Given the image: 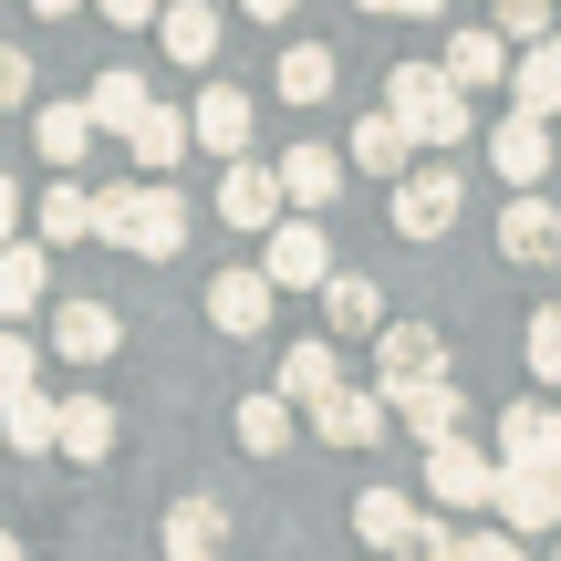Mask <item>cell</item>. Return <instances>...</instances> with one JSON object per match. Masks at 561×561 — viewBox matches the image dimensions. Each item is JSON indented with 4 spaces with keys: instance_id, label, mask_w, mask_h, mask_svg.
<instances>
[{
    "instance_id": "1",
    "label": "cell",
    "mask_w": 561,
    "mask_h": 561,
    "mask_svg": "<svg viewBox=\"0 0 561 561\" xmlns=\"http://www.w3.org/2000/svg\"><path fill=\"white\" fill-rule=\"evenodd\" d=\"M94 240L104 250H136V261H178V250H187V198L167 178L94 187Z\"/></svg>"
},
{
    "instance_id": "2",
    "label": "cell",
    "mask_w": 561,
    "mask_h": 561,
    "mask_svg": "<svg viewBox=\"0 0 561 561\" xmlns=\"http://www.w3.org/2000/svg\"><path fill=\"white\" fill-rule=\"evenodd\" d=\"M385 104L405 115L416 146H468V125H479V115H468V83L447 73V62H437V73H426V62H396V73H385Z\"/></svg>"
},
{
    "instance_id": "3",
    "label": "cell",
    "mask_w": 561,
    "mask_h": 561,
    "mask_svg": "<svg viewBox=\"0 0 561 561\" xmlns=\"http://www.w3.org/2000/svg\"><path fill=\"white\" fill-rule=\"evenodd\" d=\"M301 416H312L322 447H375L385 426H396V405H385V385H322Z\"/></svg>"
},
{
    "instance_id": "4",
    "label": "cell",
    "mask_w": 561,
    "mask_h": 561,
    "mask_svg": "<svg viewBox=\"0 0 561 561\" xmlns=\"http://www.w3.org/2000/svg\"><path fill=\"white\" fill-rule=\"evenodd\" d=\"M489 489H500V458L468 447V426L426 447V500H437V510H489Z\"/></svg>"
},
{
    "instance_id": "5",
    "label": "cell",
    "mask_w": 561,
    "mask_h": 561,
    "mask_svg": "<svg viewBox=\"0 0 561 561\" xmlns=\"http://www.w3.org/2000/svg\"><path fill=\"white\" fill-rule=\"evenodd\" d=\"M551 157H561V136H551V115H530V104H510V115L489 125V167H500V187H541Z\"/></svg>"
},
{
    "instance_id": "6",
    "label": "cell",
    "mask_w": 561,
    "mask_h": 561,
    "mask_svg": "<svg viewBox=\"0 0 561 561\" xmlns=\"http://www.w3.org/2000/svg\"><path fill=\"white\" fill-rule=\"evenodd\" d=\"M458 167H416V178H396V229L405 240H447L458 229Z\"/></svg>"
},
{
    "instance_id": "7",
    "label": "cell",
    "mask_w": 561,
    "mask_h": 561,
    "mask_svg": "<svg viewBox=\"0 0 561 561\" xmlns=\"http://www.w3.org/2000/svg\"><path fill=\"white\" fill-rule=\"evenodd\" d=\"M500 261H520V271H551L561 261V208L541 198V187H520V198L500 208Z\"/></svg>"
},
{
    "instance_id": "8",
    "label": "cell",
    "mask_w": 561,
    "mask_h": 561,
    "mask_svg": "<svg viewBox=\"0 0 561 561\" xmlns=\"http://www.w3.org/2000/svg\"><path fill=\"white\" fill-rule=\"evenodd\" d=\"M261 271L280 280V291H322V280H333V240H322L312 219H271V250H261Z\"/></svg>"
},
{
    "instance_id": "9",
    "label": "cell",
    "mask_w": 561,
    "mask_h": 561,
    "mask_svg": "<svg viewBox=\"0 0 561 561\" xmlns=\"http://www.w3.org/2000/svg\"><path fill=\"white\" fill-rule=\"evenodd\" d=\"M416 375H447V343L426 333V322H375V385L405 396Z\"/></svg>"
},
{
    "instance_id": "10",
    "label": "cell",
    "mask_w": 561,
    "mask_h": 561,
    "mask_svg": "<svg viewBox=\"0 0 561 561\" xmlns=\"http://www.w3.org/2000/svg\"><path fill=\"white\" fill-rule=\"evenodd\" d=\"M280 208H291L280 167H261V157H229V178H219V219H229V229H271Z\"/></svg>"
},
{
    "instance_id": "11",
    "label": "cell",
    "mask_w": 561,
    "mask_h": 561,
    "mask_svg": "<svg viewBox=\"0 0 561 561\" xmlns=\"http://www.w3.org/2000/svg\"><path fill=\"white\" fill-rule=\"evenodd\" d=\"M187 125H198L208 157H250V136H261V104H250L240 83H208V94L187 104Z\"/></svg>"
},
{
    "instance_id": "12",
    "label": "cell",
    "mask_w": 561,
    "mask_h": 561,
    "mask_svg": "<svg viewBox=\"0 0 561 561\" xmlns=\"http://www.w3.org/2000/svg\"><path fill=\"white\" fill-rule=\"evenodd\" d=\"M125 343L115 301H53V364H104Z\"/></svg>"
},
{
    "instance_id": "13",
    "label": "cell",
    "mask_w": 561,
    "mask_h": 561,
    "mask_svg": "<svg viewBox=\"0 0 561 561\" xmlns=\"http://www.w3.org/2000/svg\"><path fill=\"white\" fill-rule=\"evenodd\" d=\"M385 405H396V426H405L416 447H437V437H458V426H468V396H458L447 375H416L405 396H385Z\"/></svg>"
},
{
    "instance_id": "14",
    "label": "cell",
    "mask_w": 561,
    "mask_h": 561,
    "mask_svg": "<svg viewBox=\"0 0 561 561\" xmlns=\"http://www.w3.org/2000/svg\"><path fill=\"white\" fill-rule=\"evenodd\" d=\"M489 510H500L510 530H551V520H561V479H551V468L500 458V489H489Z\"/></svg>"
},
{
    "instance_id": "15",
    "label": "cell",
    "mask_w": 561,
    "mask_h": 561,
    "mask_svg": "<svg viewBox=\"0 0 561 561\" xmlns=\"http://www.w3.org/2000/svg\"><path fill=\"white\" fill-rule=\"evenodd\" d=\"M354 530H364V551H426V510L405 500V489H364Z\"/></svg>"
},
{
    "instance_id": "16",
    "label": "cell",
    "mask_w": 561,
    "mask_h": 561,
    "mask_svg": "<svg viewBox=\"0 0 561 561\" xmlns=\"http://www.w3.org/2000/svg\"><path fill=\"white\" fill-rule=\"evenodd\" d=\"M271 301H280L271 271H219V280H208V322H219V333H240V343L271 322Z\"/></svg>"
},
{
    "instance_id": "17",
    "label": "cell",
    "mask_w": 561,
    "mask_h": 561,
    "mask_svg": "<svg viewBox=\"0 0 561 561\" xmlns=\"http://www.w3.org/2000/svg\"><path fill=\"white\" fill-rule=\"evenodd\" d=\"M42 291H53V240H0V322L42 312Z\"/></svg>"
},
{
    "instance_id": "18",
    "label": "cell",
    "mask_w": 561,
    "mask_h": 561,
    "mask_svg": "<svg viewBox=\"0 0 561 561\" xmlns=\"http://www.w3.org/2000/svg\"><path fill=\"white\" fill-rule=\"evenodd\" d=\"M157 53L187 62V73L219 62V11H208V0H167V11H157Z\"/></svg>"
},
{
    "instance_id": "19",
    "label": "cell",
    "mask_w": 561,
    "mask_h": 561,
    "mask_svg": "<svg viewBox=\"0 0 561 561\" xmlns=\"http://www.w3.org/2000/svg\"><path fill=\"white\" fill-rule=\"evenodd\" d=\"M343 157H354L364 178H405V157H416V136H405V115L385 104V115H354V136H343Z\"/></svg>"
},
{
    "instance_id": "20",
    "label": "cell",
    "mask_w": 561,
    "mask_h": 561,
    "mask_svg": "<svg viewBox=\"0 0 561 561\" xmlns=\"http://www.w3.org/2000/svg\"><path fill=\"white\" fill-rule=\"evenodd\" d=\"M32 240H53V250L94 240V187H83V178H53V187L32 198Z\"/></svg>"
},
{
    "instance_id": "21",
    "label": "cell",
    "mask_w": 561,
    "mask_h": 561,
    "mask_svg": "<svg viewBox=\"0 0 561 561\" xmlns=\"http://www.w3.org/2000/svg\"><path fill=\"white\" fill-rule=\"evenodd\" d=\"M510 104L561 115V32H541V42H520V53H510Z\"/></svg>"
},
{
    "instance_id": "22",
    "label": "cell",
    "mask_w": 561,
    "mask_h": 561,
    "mask_svg": "<svg viewBox=\"0 0 561 561\" xmlns=\"http://www.w3.org/2000/svg\"><path fill=\"white\" fill-rule=\"evenodd\" d=\"M125 146H136V167H146V178H178V157L198 146V125H187L178 104H146V115H136V136H125Z\"/></svg>"
},
{
    "instance_id": "23",
    "label": "cell",
    "mask_w": 561,
    "mask_h": 561,
    "mask_svg": "<svg viewBox=\"0 0 561 561\" xmlns=\"http://www.w3.org/2000/svg\"><path fill=\"white\" fill-rule=\"evenodd\" d=\"M53 458L104 468V458H115V405H104V396H62V437H53Z\"/></svg>"
},
{
    "instance_id": "24",
    "label": "cell",
    "mask_w": 561,
    "mask_h": 561,
    "mask_svg": "<svg viewBox=\"0 0 561 561\" xmlns=\"http://www.w3.org/2000/svg\"><path fill=\"white\" fill-rule=\"evenodd\" d=\"M0 437H11L21 458H42V447L62 437V396H42V385H11V396H0Z\"/></svg>"
},
{
    "instance_id": "25",
    "label": "cell",
    "mask_w": 561,
    "mask_h": 561,
    "mask_svg": "<svg viewBox=\"0 0 561 561\" xmlns=\"http://www.w3.org/2000/svg\"><path fill=\"white\" fill-rule=\"evenodd\" d=\"M447 73L479 94V83H510V32L500 21H479V32H447Z\"/></svg>"
},
{
    "instance_id": "26",
    "label": "cell",
    "mask_w": 561,
    "mask_h": 561,
    "mask_svg": "<svg viewBox=\"0 0 561 561\" xmlns=\"http://www.w3.org/2000/svg\"><path fill=\"white\" fill-rule=\"evenodd\" d=\"M157 541H167V561H208V551L229 541V510H219V500H178Z\"/></svg>"
},
{
    "instance_id": "27",
    "label": "cell",
    "mask_w": 561,
    "mask_h": 561,
    "mask_svg": "<svg viewBox=\"0 0 561 561\" xmlns=\"http://www.w3.org/2000/svg\"><path fill=\"white\" fill-rule=\"evenodd\" d=\"M291 437H301V405L291 396H240V447H250V458H291Z\"/></svg>"
},
{
    "instance_id": "28",
    "label": "cell",
    "mask_w": 561,
    "mask_h": 561,
    "mask_svg": "<svg viewBox=\"0 0 561 561\" xmlns=\"http://www.w3.org/2000/svg\"><path fill=\"white\" fill-rule=\"evenodd\" d=\"M83 104H94V136H136V115L157 94H146V73H125V62H115V73H94V94H83Z\"/></svg>"
},
{
    "instance_id": "29",
    "label": "cell",
    "mask_w": 561,
    "mask_h": 561,
    "mask_svg": "<svg viewBox=\"0 0 561 561\" xmlns=\"http://www.w3.org/2000/svg\"><path fill=\"white\" fill-rule=\"evenodd\" d=\"M322 322H333V333H375V322H385V291L364 271H333V280H322Z\"/></svg>"
},
{
    "instance_id": "30",
    "label": "cell",
    "mask_w": 561,
    "mask_h": 561,
    "mask_svg": "<svg viewBox=\"0 0 561 561\" xmlns=\"http://www.w3.org/2000/svg\"><path fill=\"white\" fill-rule=\"evenodd\" d=\"M32 146H42L53 167H83V146H94V104H42Z\"/></svg>"
},
{
    "instance_id": "31",
    "label": "cell",
    "mask_w": 561,
    "mask_h": 561,
    "mask_svg": "<svg viewBox=\"0 0 561 561\" xmlns=\"http://www.w3.org/2000/svg\"><path fill=\"white\" fill-rule=\"evenodd\" d=\"M280 187H291V208H322L343 187V157L333 146H291V157H280Z\"/></svg>"
},
{
    "instance_id": "32",
    "label": "cell",
    "mask_w": 561,
    "mask_h": 561,
    "mask_svg": "<svg viewBox=\"0 0 561 561\" xmlns=\"http://www.w3.org/2000/svg\"><path fill=\"white\" fill-rule=\"evenodd\" d=\"M280 104H333V53L322 42H291L280 53Z\"/></svg>"
},
{
    "instance_id": "33",
    "label": "cell",
    "mask_w": 561,
    "mask_h": 561,
    "mask_svg": "<svg viewBox=\"0 0 561 561\" xmlns=\"http://www.w3.org/2000/svg\"><path fill=\"white\" fill-rule=\"evenodd\" d=\"M322 385H343V354H333V343H291V354H280V396L312 405Z\"/></svg>"
},
{
    "instance_id": "34",
    "label": "cell",
    "mask_w": 561,
    "mask_h": 561,
    "mask_svg": "<svg viewBox=\"0 0 561 561\" xmlns=\"http://www.w3.org/2000/svg\"><path fill=\"white\" fill-rule=\"evenodd\" d=\"M500 458L551 468V405H510V416H500Z\"/></svg>"
},
{
    "instance_id": "35",
    "label": "cell",
    "mask_w": 561,
    "mask_h": 561,
    "mask_svg": "<svg viewBox=\"0 0 561 561\" xmlns=\"http://www.w3.org/2000/svg\"><path fill=\"white\" fill-rule=\"evenodd\" d=\"M426 551H447V561H510L520 530H426Z\"/></svg>"
},
{
    "instance_id": "36",
    "label": "cell",
    "mask_w": 561,
    "mask_h": 561,
    "mask_svg": "<svg viewBox=\"0 0 561 561\" xmlns=\"http://www.w3.org/2000/svg\"><path fill=\"white\" fill-rule=\"evenodd\" d=\"M11 385H42V343H21V322H0V396Z\"/></svg>"
},
{
    "instance_id": "37",
    "label": "cell",
    "mask_w": 561,
    "mask_h": 561,
    "mask_svg": "<svg viewBox=\"0 0 561 561\" xmlns=\"http://www.w3.org/2000/svg\"><path fill=\"white\" fill-rule=\"evenodd\" d=\"M530 375L561 385V301H551V312H530Z\"/></svg>"
},
{
    "instance_id": "38",
    "label": "cell",
    "mask_w": 561,
    "mask_h": 561,
    "mask_svg": "<svg viewBox=\"0 0 561 561\" xmlns=\"http://www.w3.org/2000/svg\"><path fill=\"white\" fill-rule=\"evenodd\" d=\"M489 21H500L510 42H541L551 32V0H489Z\"/></svg>"
},
{
    "instance_id": "39",
    "label": "cell",
    "mask_w": 561,
    "mask_h": 561,
    "mask_svg": "<svg viewBox=\"0 0 561 561\" xmlns=\"http://www.w3.org/2000/svg\"><path fill=\"white\" fill-rule=\"evenodd\" d=\"M11 104H32V53L0 42V115H11Z\"/></svg>"
},
{
    "instance_id": "40",
    "label": "cell",
    "mask_w": 561,
    "mask_h": 561,
    "mask_svg": "<svg viewBox=\"0 0 561 561\" xmlns=\"http://www.w3.org/2000/svg\"><path fill=\"white\" fill-rule=\"evenodd\" d=\"M94 11L115 21V32H157V11H167V0H94Z\"/></svg>"
},
{
    "instance_id": "41",
    "label": "cell",
    "mask_w": 561,
    "mask_h": 561,
    "mask_svg": "<svg viewBox=\"0 0 561 561\" xmlns=\"http://www.w3.org/2000/svg\"><path fill=\"white\" fill-rule=\"evenodd\" d=\"M364 11H405V21H437L447 0H364Z\"/></svg>"
},
{
    "instance_id": "42",
    "label": "cell",
    "mask_w": 561,
    "mask_h": 561,
    "mask_svg": "<svg viewBox=\"0 0 561 561\" xmlns=\"http://www.w3.org/2000/svg\"><path fill=\"white\" fill-rule=\"evenodd\" d=\"M11 229H21V187L0 178V240H11Z\"/></svg>"
},
{
    "instance_id": "43",
    "label": "cell",
    "mask_w": 561,
    "mask_h": 561,
    "mask_svg": "<svg viewBox=\"0 0 561 561\" xmlns=\"http://www.w3.org/2000/svg\"><path fill=\"white\" fill-rule=\"evenodd\" d=\"M240 11H250V21H291L301 0H240Z\"/></svg>"
},
{
    "instance_id": "44",
    "label": "cell",
    "mask_w": 561,
    "mask_h": 561,
    "mask_svg": "<svg viewBox=\"0 0 561 561\" xmlns=\"http://www.w3.org/2000/svg\"><path fill=\"white\" fill-rule=\"evenodd\" d=\"M32 11H42V21H62V11H83V0H32Z\"/></svg>"
},
{
    "instance_id": "45",
    "label": "cell",
    "mask_w": 561,
    "mask_h": 561,
    "mask_svg": "<svg viewBox=\"0 0 561 561\" xmlns=\"http://www.w3.org/2000/svg\"><path fill=\"white\" fill-rule=\"evenodd\" d=\"M551 468H561V416H551Z\"/></svg>"
},
{
    "instance_id": "46",
    "label": "cell",
    "mask_w": 561,
    "mask_h": 561,
    "mask_svg": "<svg viewBox=\"0 0 561 561\" xmlns=\"http://www.w3.org/2000/svg\"><path fill=\"white\" fill-rule=\"evenodd\" d=\"M11 551H21V541H11V530H0V561H11Z\"/></svg>"
},
{
    "instance_id": "47",
    "label": "cell",
    "mask_w": 561,
    "mask_h": 561,
    "mask_svg": "<svg viewBox=\"0 0 561 561\" xmlns=\"http://www.w3.org/2000/svg\"><path fill=\"white\" fill-rule=\"evenodd\" d=\"M551 32H561V0H551Z\"/></svg>"
},
{
    "instance_id": "48",
    "label": "cell",
    "mask_w": 561,
    "mask_h": 561,
    "mask_svg": "<svg viewBox=\"0 0 561 561\" xmlns=\"http://www.w3.org/2000/svg\"><path fill=\"white\" fill-rule=\"evenodd\" d=\"M551 479H561V468H551Z\"/></svg>"
}]
</instances>
